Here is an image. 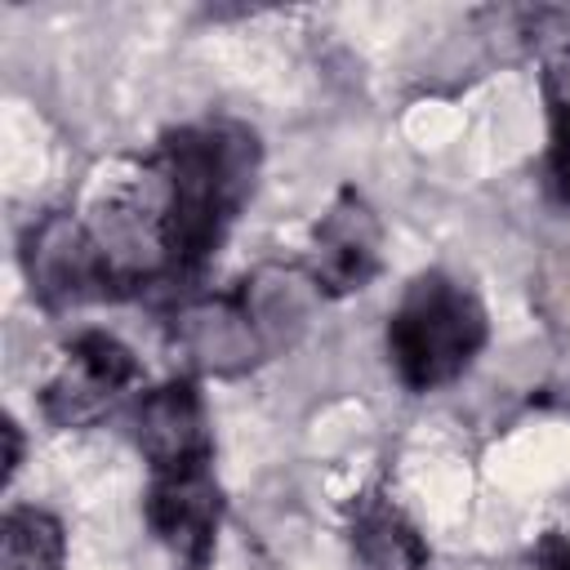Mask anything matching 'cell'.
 <instances>
[{
  "label": "cell",
  "instance_id": "cell-11",
  "mask_svg": "<svg viewBox=\"0 0 570 570\" xmlns=\"http://www.w3.org/2000/svg\"><path fill=\"white\" fill-rule=\"evenodd\" d=\"M0 436H4V485L18 476V468H22V428L4 414V423H0Z\"/></svg>",
  "mask_w": 570,
  "mask_h": 570
},
{
  "label": "cell",
  "instance_id": "cell-12",
  "mask_svg": "<svg viewBox=\"0 0 570 570\" xmlns=\"http://www.w3.org/2000/svg\"><path fill=\"white\" fill-rule=\"evenodd\" d=\"M539 570H570V543H561V548H552L543 561H539Z\"/></svg>",
  "mask_w": 570,
  "mask_h": 570
},
{
  "label": "cell",
  "instance_id": "cell-3",
  "mask_svg": "<svg viewBox=\"0 0 570 570\" xmlns=\"http://www.w3.org/2000/svg\"><path fill=\"white\" fill-rule=\"evenodd\" d=\"M490 338L485 303L472 285H463L450 272H423L414 276L396 307L387 312V365L401 379L405 392H436L450 387L472 370Z\"/></svg>",
  "mask_w": 570,
  "mask_h": 570
},
{
  "label": "cell",
  "instance_id": "cell-8",
  "mask_svg": "<svg viewBox=\"0 0 570 570\" xmlns=\"http://www.w3.org/2000/svg\"><path fill=\"white\" fill-rule=\"evenodd\" d=\"M347 543L356 570H428V543L396 499L370 490L347 512Z\"/></svg>",
  "mask_w": 570,
  "mask_h": 570
},
{
  "label": "cell",
  "instance_id": "cell-4",
  "mask_svg": "<svg viewBox=\"0 0 570 570\" xmlns=\"http://www.w3.org/2000/svg\"><path fill=\"white\" fill-rule=\"evenodd\" d=\"M138 379L142 365L129 343L107 330H80L40 387V410L53 428H94Z\"/></svg>",
  "mask_w": 570,
  "mask_h": 570
},
{
  "label": "cell",
  "instance_id": "cell-10",
  "mask_svg": "<svg viewBox=\"0 0 570 570\" xmlns=\"http://www.w3.org/2000/svg\"><path fill=\"white\" fill-rule=\"evenodd\" d=\"M548 191L557 205L570 209V102L548 107V156H543Z\"/></svg>",
  "mask_w": 570,
  "mask_h": 570
},
{
  "label": "cell",
  "instance_id": "cell-2",
  "mask_svg": "<svg viewBox=\"0 0 570 570\" xmlns=\"http://www.w3.org/2000/svg\"><path fill=\"white\" fill-rule=\"evenodd\" d=\"M134 445L147 463L142 517L156 543L183 570H205L223 530V490L214 476V432L196 379L178 374L134 401Z\"/></svg>",
  "mask_w": 570,
  "mask_h": 570
},
{
  "label": "cell",
  "instance_id": "cell-9",
  "mask_svg": "<svg viewBox=\"0 0 570 570\" xmlns=\"http://www.w3.org/2000/svg\"><path fill=\"white\" fill-rule=\"evenodd\" d=\"M0 570H67V530L49 508L13 503L0 521Z\"/></svg>",
  "mask_w": 570,
  "mask_h": 570
},
{
  "label": "cell",
  "instance_id": "cell-7",
  "mask_svg": "<svg viewBox=\"0 0 570 570\" xmlns=\"http://www.w3.org/2000/svg\"><path fill=\"white\" fill-rule=\"evenodd\" d=\"M174 338L187 361L205 374H240L272 352L263 321L254 316L245 289L232 298H191L174 316Z\"/></svg>",
  "mask_w": 570,
  "mask_h": 570
},
{
  "label": "cell",
  "instance_id": "cell-5",
  "mask_svg": "<svg viewBox=\"0 0 570 570\" xmlns=\"http://www.w3.org/2000/svg\"><path fill=\"white\" fill-rule=\"evenodd\" d=\"M379 267H383V223L356 187H343L312 227L303 272L321 298H343L365 289L379 276Z\"/></svg>",
  "mask_w": 570,
  "mask_h": 570
},
{
  "label": "cell",
  "instance_id": "cell-6",
  "mask_svg": "<svg viewBox=\"0 0 570 570\" xmlns=\"http://www.w3.org/2000/svg\"><path fill=\"white\" fill-rule=\"evenodd\" d=\"M22 267L31 281V294L45 307H80L116 298L107 267L76 214H45L27 240H22Z\"/></svg>",
  "mask_w": 570,
  "mask_h": 570
},
{
  "label": "cell",
  "instance_id": "cell-1",
  "mask_svg": "<svg viewBox=\"0 0 570 570\" xmlns=\"http://www.w3.org/2000/svg\"><path fill=\"white\" fill-rule=\"evenodd\" d=\"M254 178L258 138L240 120L178 125L138 160L98 178L76 218L107 267L111 294L187 285L227 240Z\"/></svg>",
  "mask_w": 570,
  "mask_h": 570
}]
</instances>
